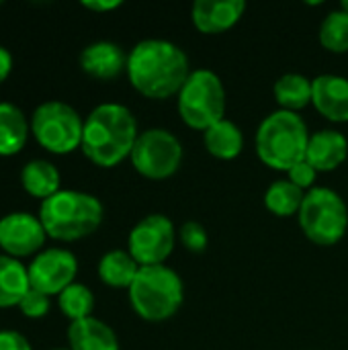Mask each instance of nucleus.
<instances>
[{"instance_id": "a211bd4d", "label": "nucleus", "mask_w": 348, "mask_h": 350, "mask_svg": "<svg viewBox=\"0 0 348 350\" xmlns=\"http://www.w3.org/2000/svg\"><path fill=\"white\" fill-rule=\"evenodd\" d=\"M31 121L27 115L12 103H0V156H14L18 154L29 137Z\"/></svg>"}, {"instance_id": "473e14b6", "label": "nucleus", "mask_w": 348, "mask_h": 350, "mask_svg": "<svg viewBox=\"0 0 348 350\" xmlns=\"http://www.w3.org/2000/svg\"><path fill=\"white\" fill-rule=\"evenodd\" d=\"M340 8H343V10H347V12H348V0H345V2L340 4Z\"/></svg>"}, {"instance_id": "dca6fc26", "label": "nucleus", "mask_w": 348, "mask_h": 350, "mask_svg": "<svg viewBox=\"0 0 348 350\" xmlns=\"http://www.w3.org/2000/svg\"><path fill=\"white\" fill-rule=\"evenodd\" d=\"M348 158V139L336 129H320L310 135L306 160L318 172H332Z\"/></svg>"}, {"instance_id": "9b49d317", "label": "nucleus", "mask_w": 348, "mask_h": 350, "mask_svg": "<svg viewBox=\"0 0 348 350\" xmlns=\"http://www.w3.org/2000/svg\"><path fill=\"white\" fill-rule=\"evenodd\" d=\"M31 287L45 295H59L78 275V260L66 248H43L29 262Z\"/></svg>"}, {"instance_id": "f03ea898", "label": "nucleus", "mask_w": 348, "mask_h": 350, "mask_svg": "<svg viewBox=\"0 0 348 350\" xmlns=\"http://www.w3.org/2000/svg\"><path fill=\"white\" fill-rule=\"evenodd\" d=\"M137 137L139 131L133 113L125 105L103 103L84 119L80 148L92 164L113 168L131 156Z\"/></svg>"}, {"instance_id": "f8f14e48", "label": "nucleus", "mask_w": 348, "mask_h": 350, "mask_svg": "<svg viewBox=\"0 0 348 350\" xmlns=\"http://www.w3.org/2000/svg\"><path fill=\"white\" fill-rule=\"evenodd\" d=\"M45 238L47 232L39 215L14 211L0 217V248L4 250V254L12 258L41 252Z\"/></svg>"}, {"instance_id": "f3484780", "label": "nucleus", "mask_w": 348, "mask_h": 350, "mask_svg": "<svg viewBox=\"0 0 348 350\" xmlns=\"http://www.w3.org/2000/svg\"><path fill=\"white\" fill-rule=\"evenodd\" d=\"M68 342L70 350H119L115 330L94 316L72 322L68 328Z\"/></svg>"}, {"instance_id": "f257e3e1", "label": "nucleus", "mask_w": 348, "mask_h": 350, "mask_svg": "<svg viewBox=\"0 0 348 350\" xmlns=\"http://www.w3.org/2000/svg\"><path fill=\"white\" fill-rule=\"evenodd\" d=\"M127 78L146 98L164 100L176 96L191 76L189 55L166 39H144L127 53Z\"/></svg>"}, {"instance_id": "a878e982", "label": "nucleus", "mask_w": 348, "mask_h": 350, "mask_svg": "<svg viewBox=\"0 0 348 350\" xmlns=\"http://www.w3.org/2000/svg\"><path fill=\"white\" fill-rule=\"evenodd\" d=\"M320 43L324 49L332 53H347L348 51V12L336 8L328 12L320 25Z\"/></svg>"}, {"instance_id": "39448f33", "label": "nucleus", "mask_w": 348, "mask_h": 350, "mask_svg": "<svg viewBox=\"0 0 348 350\" xmlns=\"http://www.w3.org/2000/svg\"><path fill=\"white\" fill-rule=\"evenodd\" d=\"M127 291L133 312L146 322L170 320L185 301L183 279L166 265L142 267Z\"/></svg>"}, {"instance_id": "5701e85b", "label": "nucleus", "mask_w": 348, "mask_h": 350, "mask_svg": "<svg viewBox=\"0 0 348 350\" xmlns=\"http://www.w3.org/2000/svg\"><path fill=\"white\" fill-rule=\"evenodd\" d=\"M275 100L281 111L299 113L308 105H312V80L304 74H283L273 86Z\"/></svg>"}, {"instance_id": "c85d7f7f", "label": "nucleus", "mask_w": 348, "mask_h": 350, "mask_svg": "<svg viewBox=\"0 0 348 350\" xmlns=\"http://www.w3.org/2000/svg\"><path fill=\"white\" fill-rule=\"evenodd\" d=\"M316 178H318V170L308 160H302L291 170H287V180H291L295 187H299L306 193L314 189Z\"/></svg>"}, {"instance_id": "f704fd0d", "label": "nucleus", "mask_w": 348, "mask_h": 350, "mask_svg": "<svg viewBox=\"0 0 348 350\" xmlns=\"http://www.w3.org/2000/svg\"><path fill=\"white\" fill-rule=\"evenodd\" d=\"M0 4H2V2H0Z\"/></svg>"}, {"instance_id": "9d476101", "label": "nucleus", "mask_w": 348, "mask_h": 350, "mask_svg": "<svg viewBox=\"0 0 348 350\" xmlns=\"http://www.w3.org/2000/svg\"><path fill=\"white\" fill-rule=\"evenodd\" d=\"M176 244V228L162 213H150L139 219L127 236V252L139 267L164 265Z\"/></svg>"}, {"instance_id": "b1692460", "label": "nucleus", "mask_w": 348, "mask_h": 350, "mask_svg": "<svg viewBox=\"0 0 348 350\" xmlns=\"http://www.w3.org/2000/svg\"><path fill=\"white\" fill-rule=\"evenodd\" d=\"M306 199V191L291 180H275L265 193V207L277 217H293L299 213Z\"/></svg>"}, {"instance_id": "72a5a7b5", "label": "nucleus", "mask_w": 348, "mask_h": 350, "mask_svg": "<svg viewBox=\"0 0 348 350\" xmlns=\"http://www.w3.org/2000/svg\"><path fill=\"white\" fill-rule=\"evenodd\" d=\"M51 350H70V349H51Z\"/></svg>"}, {"instance_id": "7ed1b4c3", "label": "nucleus", "mask_w": 348, "mask_h": 350, "mask_svg": "<svg viewBox=\"0 0 348 350\" xmlns=\"http://www.w3.org/2000/svg\"><path fill=\"white\" fill-rule=\"evenodd\" d=\"M103 203L84 191L59 189L49 199L41 201L39 219L49 238L74 242L86 238L103 224Z\"/></svg>"}, {"instance_id": "ddd939ff", "label": "nucleus", "mask_w": 348, "mask_h": 350, "mask_svg": "<svg viewBox=\"0 0 348 350\" xmlns=\"http://www.w3.org/2000/svg\"><path fill=\"white\" fill-rule=\"evenodd\" d=\"M244 10V0H197L191 8V21L199 33L219 35L236 27Z\"/></svg>"}, {"instance_id": "6ab92c4d", "label": "nucleus", "mask_w": 348, "mask_h": 350, "mask_svg": "<svg viewBox=\"0 0 348 350\" xmlns=\"http://www.w3.org/2000/svg\"><path fill=\"white\" fill-rule=\"evenodd\" d=\"M203 144H205V150L213 158L234 160L244 150V133L234 121L222 119L219 123H215L207 131H203Z\"/></svg>"}, {"instance_id": "4be33fe9", "label": "nucleus", "mask_w": 348, "mask_h": 350, "mask_svg": "<svg viewBox=\"0 0 348 350\" xmlns=\"http://www.w3.org/2000/svg\"><path fill=\"white\" fill-rule=\"evenodd\" d=\"M139 265L127 250H109L98 260V277L115 289H129L139 273Z\"/></svg>"}, {"instance_id": "6e6552de", "label": "nucleus", "mask_w": 348, "mask_h": 350, "mask_svg": "<svg viewBox=\"0 0 348 350\" xmlns=\"http://www.w3.org/2000/svg\"><path fill=\"white\" fill-rule=\"evenodd\" d=\"M84 119L62 100H45L31 115V133L51 154H70L82 146Z\"/></svg>"}, {"instance_id": "423d86ee", "label": "nucleus", "mask_w": 348, "mask_h": 350, "mask_svg": "<svg viewBox=\"0 0 348 350\" xmlns=\"http://www.w3.org/2000/svg\"><path fill=\"white\" fill-rule=\"evenodd\" d=\"M176 109L183 123L197 131H207L226 119V88L222 78L207 68L193 70L176 94Z\"/></svg>"}, {"instance_id": "aec40b11", "label": "nucleus", "mask_w": 348, "mask_h": 350, "mask_svg": "<svg viewBox=\"0 0 348 350\" xmlns=\"http://www.w3.org/2000/svg\"><path fill=\"white\" fill-rule=\"evenodd\" d=\"M59 183H62V174H59L57 166L51 164L49 160L35 158V160L27 162L21 170L23 189L41 201L55 195L59 191Z\"/></svg>"}, {"instance_id": "bb28decb", "label": "nucleus", "mask_w": 348, "mask_h": 350, "mask_svg": "<svg viewBox=\"0 0 348 350\" xmlns=\"http://www.w3.org/2000/svg\"><path fill=\"white\" fill-rule=\"evenodd\" d=\"M178 240L193 254L205 252V248L209 244L207 232H205V228L199 221H187V224H183V228L178 230Z\"/></svg>"}, {"instance_id": "cd10ccee", "label": "nucleus", "mask_w": 348, "mask_h": 350, "mask_svg": "<svg viewBox=\"0 0 348 350\" xmlns=\"http://www.w3.org/2000/svg\"><path fill=\"white\" fill-rule=\"evenodd\" d=\"M49 308H51L49 295H45V293H41V291H37V289H33V287L25 293V297H23L21 304H18L21 314H23L25 318H33V320L47 316Z\"/></svg>"}, {"instance_id": "c756f323", "label": "nucleus", "mask_w": 348, "mask_h": 350, "mask_svg": "<svg viewBox=\"0 0 348 350\" xmlns=\"http://www.w3.org/2000/svg\"><path fill=\"white\" fill-rule=\"evenodd\" d=\"M0 350H31V342L16 330H0Z\"/></svg>"}, {"instance_id": "412c9836", "label": "nucleus", "mask_w": 348, "mask_h": 350, "mask_svg": "<svg viewBox=\"0 0 348 350\" xmlns=\"http://www.w3.org/2000/svg\"><path fill=\"white\" fill-rule=\"evenodd\" d=\"M31 289L27 267L8 254H0V308L18 306Z\"/></svg>"}, {"instance_id": "2f4dec72", "label": "nucleus", "mask_w": 348, "mask_h": 350, "mask_svg": "<svg viewBox=\"0 0 348 350\" xmlns=\"http://www.w3.org/2000/svg\"><path fill=\"white\" fill-rule=\"evenodd\" d=\"M10 70H12V55L4 45H0V82L10 74Z\"/></svg>"}, {"instance_id": "7c9ffc66", "label": "nucleus", "mask_w": 348, "mask_h": 350, "mask_svg": "<svg viewBox=\"0 0 348 350\" xmlns=\"http://www.w3.org/2000/svg\"><path fill=\"white\" fill-rule=\"evenodd\" d=\"M82 6L92 12H109L121 6L119 0H82Z\"/></svg>"}, {"instance_id": "393cba45", "label": "nucleus", "mask_w": 348, "mask_h": 350, "mask_svg": "<svg viewBox=\"0 0 348 350\" xmlns=\"http://www.w3.org/2000/svg\"><path fill=\"white\" fill-rule=\"evenodd\" d=\"M57 304H59V310H62V314L66 318H70L72 322H78V320H84V318L92 316L94 295L86 285L74 281L70 287H66L57 295Z\"/></svg>"}, {"instance_id": "2eb2a0df", "label": "nucleus", "mask_w": 348, "mask_h": 350, "mask_svg": "<svg viewBox=\"0 0 348 350\" xmlns=\"http://www.w3.org/2000/svg\"><path fill=\"white\" fill-rule=\"evenodd\" d=\"M80 68L96 80H113L127 68V55L113 41H94L80 53Z\"/></svg>"}, {"instance_id": "1a4fd4ad", "label": "nucleus", "mask_w": 348, "mask_h": 350, "mask_svg": "<svg viewBox=\"0 0 348 350\" xmlns=\"http://www.w3.org/2000/svg\"><path fill=\"white\" fill-rule=\"evenodd\" d=\"M129 160L144 178L166 180L174 176L183 164V144L172 131L152 127L139 133Z\"/></svg>"}, {"instance_id": "4468645a", "label": "nucleus", "mask_w": 348, "mask_h": 350, "mask_svg": "<svg viewBox=\"0 0 348 350\" xmlns=\"http://www.w3.org/2000/svg\"><path fill=\"white\" fill-rule=\"evenodd\" d=\"M312 105L332 123H348V78L320 74L312 80Z\"/></svg>"}, {"instance_id": "0eeeda50", "label": "nucleus", "mask_w": 348, "mask_h": 350, "mask_svg": "<svg viewBox=\"0 0 348 350\" xmlns=\"http://www.w3.org/2000/svg\"><path fill=\"white\" fill-rule=\"evenodd\" d=\"M297 219L310 242L318 246H334L347 234L348 207L336 191L314 187L306 193Z\"/></svg>"}, {"instance_id": "20e7f679", "label": "nucleus", "mask_w": 348, "mask_h": 350, "mask_svg": "<svg viewBox=\"0 0 348 350\" xmlns=\"http://www.w3.org/2000/svg\"><path fill=\"white\" fill-rule=\"evenodd\" d=\"M310 135L302 115L279 109L265 117L256 129V156L265 166L287 172L297 162L306 160Z\"/></svg>"}]
</instances>
